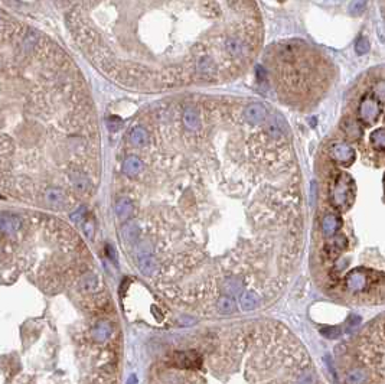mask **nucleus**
<instances>
[{"label":"nucleus","mask_w":385,"mask_h":384,"mask_svg":"<svg viewBox=\"0 0 385 384\" xmlns=\"http://www.w3.org/2000/svg\"><path fill=\"white\" fill-rule=\"evenodd\" d=\"M95 286H97V278L92 273H88L81 278V281L78 283V290L82 293H89L95 289Z\"/></svg>","instance_id":"nucleus-9"},{"label":"nucleus","mask_w":385,"mask_h":384,"mask_svg":"<svg viewBox=\"0 0 385 384\" xmlns=\"http://www.w3.org/2000/svg\"><path fill=\"white\" fill-rule=\"evenodd\" d=\"M116 211H117L120 217H126L132 212V204L127 199H121L116 205Z\"/></svg>","instance_id":"nucleus-12"},{"label":"nucleus","mask_w":385,"mask_h":384,"mask_svg":"<svg viewBox=\"0 0 385 384\" xmlns=\"http://www.w3.org/2000/svg\"><path fill=\"white\" fill-rule=\"evenodd\" d=\"M142 169H143V163H142V161L139 158L130 156V158L126 159V162H124V172L127 175L136 177V175H139L142 172Z\"/></svg>","instance_id":"nucleus-8"},{"label":"nucleus","mask_w":385,"mask_h":384,"mask_svg":"<svg viewBox=\"0 0 385 384\" xmlns=\"http://www.w3.org/2000/svg\"><path fill=\"white\" fill-rule=\"evenodd\" d=\"M137 263H139V267H140V270L145 276H150V275H153L154 272L159 270L157 259L153 254H150L149 251H143V254L139 256Z\"/></svg>","instance_id":"nucleus-5"},{"label":"nucleus","mask_w":385,"mask_h":384,"mask_svg":"<svg viewBox=\"0 0 385 384\" xmlns=\"http://www.w3.org/2000/svg\"><path fill=\"white\" fill-rule=\"evenodd\" d=\"M108 127H110V130L111 132H117L120 129V126H121V120L119 117H111L108 118Z\"/></svg>","instance_id":"nucleus-15"},{"label":"nucleus","mask_w":385,"mask_h":384,"mask_svg":"<svg viewBox=\"0 0 385 384\" xmlns=\"http://www.w3.org/2000/svg\"><path fill=\"white\" fill-rule=\"evenodd\" d=\"M73 182H74V188L77 191H84V190H87L88 182H87L85 178H82L81 175H75V177L73 178Z\"/></svg>","instance_id":"nucleus-13"},{"label":"nucleus","mask_w":385,"mask_h":384,"mask_svg":"<svg viewBox=\"0 0 385 384\" xmlns=\"http://www.w3.org/2000/svg\"><path fill=\"white\" fill-rule=\"evenodd\" d=\"M310 270L339 303H385V65L356 78L317 150Z\"/></svg>","instance_id":"nucleus-1"},{"label":"nucleus","mask_w":385,"mask_h":384,"mask_svg":"<svg viewBox=\"0 0 385 384\" xmlns=\"http://www.w3.org/2000/svg\"><path fill=\"white\" fill-rule=\"evenodd\" d=\"M170 364L188 373L202 369L224 383L293 384L316 382V370L306 347L280 322L250 319L227 326L208 338L207 348L176 351Z\"/></svg>","instance_id":"nucleus-2"},{"label":"nucleus","mask_w":385,"mask_h":384,"mask_svg":"<svg viewBox=\"0 0 385 384\" xmlns=\"http://www.w3.org/2000/svg\"><path fill=\"white\" fill-rule=\"evenodd\" d=\"M45 201H46L49 205L58 207V205H62V204H64L65 196H64V193L58 191V190H48L46 193H45Z\"/></svg>","instance_id":"nucleus-11"},{"label":"nucleus","mask_w":385,"mask_h":384,"mask_svg":"<svg viewBox=\"0 0 385 384\" xmlns=\"http://www.w3.org/2000/svg\"><path fill=\"white\" fill-rule=\"evenodd\" d=\"M20 227V218L10 214H0V231L3 233H15Z\"/></svg>","instance_id":"nucleus-6"},{"label":"nucleus","mask_w":385,"mask_h":384,"mask_svg":"<svg viewBox=\"0 0 385 384\" xmlns=\"http://www.w3.org/2000/svg\"><path fill=\"white\" fill-rule=\"evenodd\" d=\"M261 71L277 100L299 111L317 107L338 77L332 59L302 39L270 45L263 54Z\"/></svg>","instance_id":"nucleus-3"},{"label":"nucleus","mask_w":385,"mask_h":384,"mask_svg":"<svg viewBox=\"0 0 385 384\" xmlns=\"http://www.w3.org/2000/svg\"><path fill=\"white\" fill-rule=\"evenodd\" d=\"M110 335H111V325L104 321L98 322L92 329V337L95 338V341L107 340Z\"/></svg>","instance_id":"nucleus-10"},{"label":"nucleus","mask_w":385,"mask_h":384,"mask_svg":"<svg viewBox=\"0 0 385 384\" xmlns=\"http://www.w3.org/2000/svg\"><path fill=\"white\" fill-rule=\"evenodd\" d=\"M130 142L136 146H145L149 143V133L145 127L136 126L130 132Z\"/></svg>","instance_id":"nucleus-7"},{"label":"nucleus","mask_w":385,"mask_h":384,"mask_svg":"<svg viewBox=\"0 0 385 384\" xmlns=\"http://www.w3.org/2000/svg\"><path fill=\"white\" fill-rule=\"evenodd\" d=\"M339 367L345 383L385 384V312L345 345Z\"/></svg>","instance_id":"nucleus-4"},{"label":"nucleus","mask_w":385,"mask_h":384,"mask_svg":"<svg viewBox=\"0 0 385 384\" xmlns=\"http://www.w3.org/2000/svg\"><path fill=\"white\" fill-rule=\"evenodd\" d=\"M84 231H85V234L88 237L92 236V233H94V225H92V222L87 221L84 224Z\"/></svg>","instance_id":"nucleus-16"},{"label":"nucleus","mask_w":385,"mask_h":384,"mask_svg":"<svg viewBox=\"0 0 385 384\" xmlns=\"http://www.w3.org/2000/svg\"><path fill=\"white\" fill-rule=\"evenodd\" d=\"M137 233H139V230H137V227L134 225V224H130V225H127L126 228H124V234H127V240L129 241H133L136 236H137Z\"/></svg>","instance_id":"nucleus-14"}]
</instances>
